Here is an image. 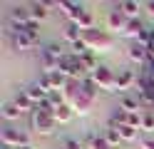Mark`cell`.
Returning a JSON list of instances; mask_svg holds the SVG:
<instances>
[{
	"instance_id": "cell-1",
	"label": "cell",
	"mask_w": 154,
	"mask_h": 149,
	"mask_svg": "<svg viewBox=\"0 0 154 149\" xmlns=\"http://www.w3.org/2000/svg\"><path fill=\"white\" fill-rule=\"evenodd\" d=\"M82 40L87 42V47L92 50V52H109L112 45H114V40L104 33V30H97V27L82 30Z\"/></svg>"
},
{
	"instance_id": "cell-2",
	"label": "cell",
	"mask_w": 154,
	"mask_h": 149,
	"mask_svg": "<svg viewBox=\"0 0 154 149\" xmlns=\"http://www.w3.org/2000/svg\"><path fill=\"white\" fill-rule=\"evenodd\" d=\"M65 55H67V52H62L60 45H55V42L45 45V47L40 50V65H42V70H45V72H55V70L60 67V60H62Z\"/></svg>"
},
{
	"instance_id": "cell-3",
	"label": "cell",
	"mask_w": 154,
	"mask_h": 149,
	"mask_svg": "<svg viewBox=\"0 0 154 149\" xmlns=\"http://www.w3.org/2000/svg\"><path fill=\"white\" fill-rule=\"evenodd\" d=\"M90 79L94 82V87L104 89V92H114V87H117V75H114L112 67H107V65H100L90 75Z\"/></svg>"
},
{
	"instance_id": "cell-4",
	"label": "cell",
	"mask_w": 154,
	"mask_h": 149,
	"mask_svg": "<svg viewBox=\"0 0 154 149\" xmlns=\"http://www.w3.org/2000/svg\"><path fill=\"white\" fill-rule=\"evenodd\" d=\"M30 127L35 129L37 134L50 137V134L55 132L57 122H55V117H52V114H47V112H40V109H35V112H32V117H30Z\"/></svg>"
},
{
	"instance_id": "cell-5",
	"label": "cell",
	"mask_w": 154,
	"mask_h": 149,
	"mask_svg": "<svg viewBox=\"0 0 154 149\" xmlns=\"http://www.w3.org/2000/svg\"><path fill=\"white\" fill-rule=\"evenodd\" d=\"M0 139H3V147H10V149H20L25 144H30V139L23 129H13V127H5L0 132Z\"/></svg>"
},
{
	"instance_id": "cell-6",
	"label": "cell",
	"mask_w": 154,
	"mask_h": 149,
	"mask_svg": "<svg viewBox=\"0 0 154 149\" xmlns=\"http://www.w3.org/2000/svg\"><path fill=\"white\" fill-rule=\"evenodd\" d=\"M127 57L132 60L134 65H147V60H149V45L139 42V40H132L129 47H127Z\"/></svg>"
},
{
	"instance_id": "cell-7",
	"label": "cell",
	"mask_w": 154,
	"mask_h": 149,
	"mask_svg": "<svg viewBox=\"0 0 154 149\" xmlns=\"http://www.w3.org/2000/svg\"><path fill=\"white\" fill-rule=\"evenodd\" d=\"M127 23H129V17L122 13V5L117 3L107 15V27L114 30V33H124V30H127Z\"/></svg>"
},
{
	"instance_id": "cell-8",
	"label": "cell",
	"mask_w": 154,
	"mask_h": 149,
	"mask_svg": "<svg viewBox=\"0 0 154 149\" xmlns=\"http://www.w3.org/2000/svg\"><path fill=\"white\" fill-rule=\"evenodd\" d=\"M30 8H23V5H15L10 10V23H13V30H23L27 23H30Z\"/></svg>"
},
{
	"instance_id": "cell-9",
	"label": "cell",
	"mask_w": 154,
	"mask_h": 149,
	"mask_svg": "<svg viewBox=\"0 0 154 149\" xmlns=\"http://www.w3.org/2000/svg\"><path fill=\"white\" fill-rule=\"evenodd\" d=\"M139 82V77L132 72V70H122V72L117 75V87H114V92H127V89H132L134 85Z\"/></svg>"
},
{
	"instance_id": "cell-10",
	"label": "cell",
	"mask_w": 154,
	"mask_h": 149,
	"mask_svg": "<svg viewBox=\"0 0 154 149\" xmlns=\"http://www.w3.org/2000/svg\"><path fill=\"white\" fill-rule=\"evenodd\" d=\"M10 42H13V47L15 50H20V52H25V50H32L37 42L30 37V35H25V33H20V30H15V33H10Z\"/></svg>"
},
{
	"instance_id": "cell-11",
	"label": "cell",
	"mask_w": 154,
	"mask_h": 149,
	"mask_svg": "<svg viewBox=\"0 0 154 149\" xmlns=\"http://www.w3.org/2000/svg\"><path fill=\"white\" fill-rule=\"evenodd\" d=\"M65 13V17H70V23H77L80 15L85 13V5L82 3H67V0H60V5H57Z\"/></svg>"
},
{
	"instance_id": "cell-12",
	"label": "cell",
	"mask_w": 154,
	"mask_h": 149,
	"mask_svg": "<svg viewBox=\"0 0 154 149\" xmlns=\"http://www.w3.org/2000/svg\"><path fill=\"white\" fill-rule=\"evenodd\" d=\"M139 97H129V95H122V99H119V109H124L127 114H142L139 112Z\"/></svg>"
},
{
	"instance_id": "cell-13",
	"label": "cell",
	"mask_w": 154,
	"mask_h": 149,
	"mask_svg": "<svg viewBox=\"0 0 154 149\" xmlns=\"http://www.w3.org/2000/svg\"><path fill=\"white\" fill-rule=\"evenodd\" d=\"M52 117H55V122H57V124H67V122L75 117V109H72L70 104H60V107L52 112Z\"/></svg>"
},
{
	"instance_id": "cell-14",
	"label": "cell",
	"mask_w": 154,
	"mask_h": 149,
	"mask_svg": "<svg viewBox=\"0 0 154 149\" xmlns=\"http://www.w3.org/2000/svg\"><path fill=\"white\" fill-rule=\"evenodd\" d=\"M13 102L17 104V109H20L23 114H25V112H35V104H32V99L27 97V92H25V89L15 95V99H13Z\"/></svg>"
},
{
	"instance_id": "cell-15",
	"label": "cell",
	"mask_w": 154,
	"mask_h": 149,
	"mask_svg": "<svg viewBox=\"0 0 154 149\" xmlns=\"http://www.w3.org/2000/svg\"><path fill=\"white\" fill-rule=\"evenodd\" d=\"M65 40H67V42H70V45H75L77 42V40H82V27L80 25H77V23H67L65 25Z\"/></svg>"
},
{
	"instance_id": "cell-16",
	"label": "cell",
	"mask_w": 154,
	"mask_h": 149,
	"mask_svg": "<svg viewBox=\"0 0 154 149\" xmlns=\"http://www.w3.org/2000/svg\"><path fill=\"white\" fill-rule=\"evenodd\" d=\"M144 30H147V27L142 25V20H139V17H134V20H129V23H127V30H124V35H127V37H134V40H139Z\"/></svg>"
},
{
	"instance_id": "cell-17",
	"label": "cell",
	"mask_w": 154,
	"mask_h": 149,
	"mask_svg": "<svg viewBox=\"0 0 154 149\" xmlns=\"http://www.w3.org/2000/svg\"><path fill=\"white\" fill-rule=\"evenodd\" d=\"M85 147H87V149H112L107 144V139L97 137V134H87V137H85Z\"/></svg>"
},
{
	"instance_id": "cell-18",
	"label": "cell",
	"mask_w": 154,
	"mask_h": 149,
	"mask_svg": "<svg viewBox=\"0 0 154 149\" xmlns=\"http://www.w3.org/2000/svg\"><path fill=\"white\" fill-rule=\"evenodd\" d=\"M45 77L50 79L52 89H65V85H67V77L60 72V70H55V72H45Z\"/></svg>"
},
{
	"instance_id": "cell-19",
	"label": "cell",
	"mask_w": 154,
	"mask_h": 149,
	"mask_svg": "<svg viewBox=\"0 0 154 149\" xmlns=\"http://www.w3.org/2000/svg\"><path fill=\"white\" fill-rule=\"evenodd\" d=\"M0 114H3L5 119H8V122H13V119H20V109H17V104L15 102H5L3 104V109H0Z\"/></svg>"
},
{
	"instance_id": "cell-20",
	"label": "cell",
	"mask_w": 154,
	"mask_h": 149,
	"mask_svg": "<svg viewBox=\"0 0 154 149\" xmlns=\"http://www.w3.org/2000/svg\"><path fill=\"white\" fill-rule=\"evenodd\" d=\"M117 129H119L122 142H137V139H139V129H134V127H129V124H122V127H117Z\"/></svg>"
},
{
	"instance_id": "cell-21",
	"label": "cell",
	"mask_w": 154,
	"mask_h": 149,
	"mask_svg": "<svg viewBox=\"0 0 154 149\" xmlns=\"http://www.w3.org/2000/svg\"><path fill=\"white\" fill-rule=\"evenodd\" d=\"M30 17L35 23H40V20L47 17V3H32L30 5Z\"/></svg>"
},
{
	"instance_id": "cell-22",
	"label": "cell",
	"mask_w": 154,
	"mask_h": 149,
	"mask_svg": "<svg viewBox=\"0 0 154 149\" xmlns=\"http://www.w3.org/2000/svg\"><path fill=\"white\" fill-rule=\"evenodd\" d=\"M25 92H27V97L32 99V104H35V107H37V104H42L45 99H47V95H45V92H42V89L37 87V85H30V87L25 89Z\"/></svg>"
},
{
	"instance_id": "cell-23",
	"label": "cell",
	"mask_w": 154,
	"mask_h": 149,
	"mask_svg": "<svg viewBox=\"0 0 154 149\" xmlns=\"http://www.w3.org/2000/svg\"><path fill=\"white\" fill-rule=\"evenodd\" d=\"M119 5H122V13L127 15L129 20L139 17V3H134V0H124V3H119Z\"/></svg>"
},
{
	"instance_id": "cell-24",
	"label": "cell",
	"mask_w": 154,
	"mask_h": 149,
	"mask_svg": "<svg viewBox=\"0 0 154 149\" xmlns=\"http://www.w3.org/2000/svg\"><path fill=\"white\" fill-rule=\"evenodd\" d=\"M80 62H82V67H85V70H87V72H90V75H92V72H94V70H97V67H100V62H97V57H94V52H92V50H90V52H87V55H82V57H80Z\"/></svg>"
},
{
	"instance_id": "cell-25",
	"label": "cell",
	"mask_w": 154,
	"mask_h": 149,
	"mask_svg": "<svg viewBox=\"0 0 154 149\" xmlns=\"http://www.w3.org/2000/svg\"><path fill=\"white\" fill-rule=\"evenodd\" d=\"M47 102H50L55 109L60 107V104H67V99H65V92H62V89H52V92L47 95Z\"/></svg>"
},
{
	"instance_id": "cell-26",
	"label": "cell",
	"mask_w": 154,
	"mask_h": 149,
	"mask_svg": "<svg viewBox=\"0 0 154 149\" xmlns=\"http://www.w3.org/2000/svg\"><path fill=\"white\" fill-rule=\"evenodd\" d=\"M104 139H107V144H109V147H117V144L122 142L119 129H117V127H107V132H104Z\"/></svg>"
},
{
	"instance_id": "cell-27",
	"label": "cell",
	"mask_w": 154,
	"mask_h": 149,
	"mask_svg": "<svg viewBox=\"0 0 154 149\" xmlns=\"http://www.w3.org/2000/svg\"><path fill=\"white\" fill-rule=\"evenodd\" d=\"M77 25H80L82 30H92L94 27V15L90 13V10H85V13L80 15V20H77Z\"/></svg>"
},
{
	"instance_id": "cell-28",
	"label": "cell",
	"mask_w": 154,
	"mask_h": 149,
	"mask_svg": "<svg viewBox=\"0 0 154 149\" xmlns=\"http://www.w3.org/2000/svg\"><path fill=\"white\" fill-rule=\"evenodd\" d=\"M142 132H154V112H142Z\"/></svg>"
},
{
	"instance_id": "cell-29",
	"label": "cell",
	"mask_w": 154,
	"mask_h": 149,
	"mask_svg": "<svg viewBox=\"0 0 154 149\" xmlns=\"http://www.w3.org/2000/svg\"><path fill=\"white\" fill-rule=\"evenodd\" d=\"M62 149H82V142H80V139H75V137H67L65 142H62Z\"/></svg>"
},
{
	"instance_id": "cell-30",
	"label": "cell",
	"mask_w": 154,
	"mask_h": 149,
	"mask_svg": "<svg viewBox=\"0 0 154 149\" xmlns=\"http://www.w3.org/2000/svg\"><path fill=\"white\" fill-rule=\"evenodd\" d=\"M139 149H154V139H152V137L139 139Z\"/></svg>"
},
{
	"instance_id": "cell-31",
	"label": "cell",
	"mask_w": 154,
	"mask_h": 149,
	"mask_svg": "<svg viewBox=\"0 0 154 149\" xmlns=\"http://www.w3.org/2000/svg\"><path fill=\"white\" fill-rule=\"evenodd\" d=\"M144 10H149V15H154V0H149V3H144Z\"/></svg>"
},
{
	"instance_id": "cell-32",
	"label": "cell",
	"mask_w": 154,
	"mask_h": 149,
	"mask_svg": "<svg viewBox=\"0 0 154 149\" xmlns=\"http://www.w3.org/2000/svg\"><path fill=\"white\" fill-rule=\"evenodd\" d=\"M20 149H35V147H32V144H25V147H20Z\"/></svg>"
},
{
	"instance_id": "cell-33",
	"label": "cell",
	"mask_w": 154,
	"mask_h": 149,
	"mask_svg": "<svg viewBox=\"0 0 154 149\" xmlns=\"http://www.w3.org/2000/svg\"><path fill=\"white\" fill-rule=\"evenodd\" d=\"M3 149H10V147H3Z\"/></svg>"
}]
</instances>
